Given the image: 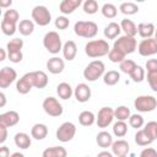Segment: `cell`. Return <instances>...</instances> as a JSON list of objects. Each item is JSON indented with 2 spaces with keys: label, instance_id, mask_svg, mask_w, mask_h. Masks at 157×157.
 <instances>
[{
  "label": "cell",
  "instance_id": "9c48e42d",
  "mask_svg": "<svg viewBox=\"0 0 157 157\" xmlns=\"http://www.w3.org/2000/svg\"><path fill=\"white\" fill-rule=\"evenodd\" d=\"M42 107H43V109H44V112L48 114V115H50V117H54V118H56V117H60L61 114H63V105L59 103V101L56 99V98H54V97H47V98H44V101H43V103H42Z\"/></svg>",
  "mask_w": 157,
  "mask_h": 157
},
{
  "label": "cell",
  "instance_id": "c3c4849f",
  "mask_svg": "<svg viewBox=\"0 0 157 157\" xmlns=\"http://www.w3.org/2000/svg\"><path fill=\"white\" fill-rule=\"evenodd\" d=\"M146 70L147 74L157 72V59H148L146 61Z\"/></svg>",
  "mask_w": 157,
  "mask_h": 157
},
{
  "label": "cell",
  "instance_id": "ba28073f",
  "mask_svg": "<svg viewBox=\"0 0 157 157\" xmlns=\"http://www.w3.org/2000/svg\"><path fill=\"white\" fill-rule=\"evenodd\" d=\"M76 134V126L71 121H65L63 123L58 129H56V139L60 142H69L74 139Z\"/></svg>",
  "mask_w": 157,
  "mask_h": 157
},
{
  "label": "cell",
  "instance_id": "be15d7a7",
  "mask_svg": "<svg viewBox=\"0 0 157 157\" xmlns=\"http://www.w3.org/2000/svg\"><path fill=\"white\" fill-rule=\"evenodd\" d=\"M86 157H88V156H86Z\"/></svg>",
  "mask_w": 157,
  "mask_h": 157
},
{
  "label": "cell",
  "instance_id": "603a6c76",
  "mask_svg": "<svg viewBox=\"0 0 157 157\" xmlns=\"http://www.w3.org/2000/svg\"><path fill=\"white\" fill-rule=\"evenodd\" d=\"M47 135H48V128L45 124L37 123L31 129V136L34 140H43L47 137Z\"/></svg>",
  "mask_w": 157,
  "mask_h": 157
},
{
  "label": "cell",
  "instance_id": "bcb514c9",
  "mask_svg": "<svg viewBox=\"0 0 157 157\" xmlns=\"http://www.w3.org/2000/svg\"><path fill=\"white\" fill-rule=\"evenodd\" d=\"M147 82L153 92H157V72L147 74Z\"/></svg>",
  "mask_w": 157,
  "mask_h": 157
},
{
  "label": "cell",
  "instance_id": "8fae6325",
  "mask_svg": "<svg viewBox=\"0 0 157 157\" xmlns=\"http://www.w3.org/2000/svg\"><path fill=\"white\" fill-rule=\"evenodd\" d=\"M139 54L142 56H151L157 54V40L155 38L142 39L137 45Z\"/></svg>",
  "mask_w": 157,
  "mask_h": 157
},
{
  "label": "cell",
  "instance_id": "d6986e66",
  "mask_svg": "<svg viewBox=\"0 0 157 157\" xmlns=\"http://www.w3.org/2000/svg\"><path fill=\"white\" fill-rule=\"evenodd\" d=\"M155 31H156V27L151 22H141L137 25V33L144 39L152 38V36L155 34Z\"/></svg>",
  "mask_w": 157,
  "mask_h": 157
},
{
  "label": "cell",
  "instance_id": "ab89813d",
  "mask_svg": "<svg viewBox=\"0 0 157 157\" xmlns=\"http://www.w3.org/2000/svg\"><path fill=\"white\" fill-rule=\"evenodd\" d=\"M0 26H1V31H2V33H4L5 36H13L15 32L17 31V26H18V25L2 20Z\"/></svg>",
  "mask_w": 157,
  "mask_h": 157
},
{
  "label": "cell",
  "instance_id": "1f68e13d",
  "mask_svg": "<svg viewBox=\"0 0 157 157\" xmlns=\"http://www.w3.org/2000/svg\"><path fill=\"white\" fill-rule=\"evenodd\" d=\"M120 80V74L117 70H109L103 75V82L107 86H114L119 82Z\"/></svg>",
  "mask_w": 157,
  "mask_h": 157
},
{
  "label": "cell",
  "instance_id": "5bb4252c",
  "mask_svg": "<svg viewBox=\"0 0 157 157\" xmlns=\"http://www.w3.org/2000/svg\"><path fill=\"white\" fill-rule=\"evenodd\" d=\"M74 96L77 102L86 103L91 98V88L86 83H78L74 90Z\"/></svg>",
  "mask_w": 157,
  "mask_h": 157
},
{
  "label": "cell",
  "instance_id": "ac0fdd59",
  "mask_svg": "<svg viewBox=\"0 0 157 157\" xmlns=\"http://www.w3.org/2000/svg\"><path fill=\"white\" fill-rule=\"evenodd\" d=\"M82 4L81 0H63L59 5V10L64 15H70L80 5Z\"/></svg>",
  "mask_w": 157,
  "mask_h": 157
},
{
  "label": "cell",
  "instance_id": "9a60e30c",
  "mask_svg": "<svg viewBox=\"0 0 157 157\" xmlns=\"http://www.w3.org/2000/svg\"><path fill=\"white\" fill-rule=\"evenodd\" d=\"M20 121V114L16 110H9L0 115V125L11 128L15 126Z\"/></svg>",
  "mask_w": 157,
  "mask_h": 157
},
{
  "label": "cell",
  "instance_id": "681fc988",
  "mask_svg": "<svg viewBox=\"0 0 157 157\" xmlns=\"http://www.w3.org/2000/svg\"><path fill=\"white\" fill-rule=\"evenodd\" d=\"M156 128H157V121H148L146 125H145V130L156 139Z\"/></svg>",
  "mask_w": 157,
  "mask_h": 157
},
{
  "label": "cell",
  "instance_id": "52a82bcc",
  "mask_svg": "<svg viewBox=\"0 0 157 157\" xmlns=\"http://www.w3.org/2000/svg\"><path fill=\"white\" fill-rule=\"evenodd\" d=\"M31 15H32L33 22L36 25H38V26H42V27L49 25L50 21H52V13H50V11L45 6H43V5L34 6Z\"/></svg>",
  "mask_w": 157,
  "mask_h": 157
},
{
  "label": "cell",
  "instance_id": "83f0119b",
  "mask_svg": "<svg viewBox=\"0 0 157 157\" xmlns=\"http://www.w3.org/2000/svg\"><path fill=\"white\" fill-rule=\"evenodd\" d=\"M13 141H15V145L22 150H27L32 142L29 135H27L26 132H17L13 137Z\"/></svg>",
  "mask_w": 157,
  "mask_h": 157
},
{
  "label": "cell",
  "instance_id": "d590c367",
  "mask_svg": "<svg viewBox=\"0 0 157 157\" xmlns=\"http://www.w3.org/2000/svg\"><path fill=\"white\" fill-rule=\"evenodd\" d=\"M128 132V125L125 121H120L118 120L117 123H114L113 125V134L117 137H124Z\"/></svg>",
  "mask_w": 157,
  "mask_h": 157
},
{
  "label": "cell",
  "instance_id": "ee69618b",
  "mask_svg": "<svg viewBox=\"0 0 157 157\" xmlns=\"http://www.w3.org/2000/svg\"><path fill=\"white\" fill-rule=\"evenodd\" d=\"M108 58H109V60H110L112 63H119V64L125 60V55H123L121 53H119V52L115 50L114 48L110 49V52H109V54H108Z\"/></svg>",
  "mask_w": 157,
  "mask_h": 157
},
{
  "label": "cell",
  "instance_id": "6125c7cd",
  "mask_svg": "<svg viewBox=\"0 0 157 157\" xmlns=\"http://www.w3.org/2000/svg\"><path fill=\"white\" fill-rule=\"evenodd\" d=\"M121 157H126V156H121Z\"/></svg>",
  "mask_w": 157,
  "mask_h": 157
},
{
  "label": "cell",
  "instance_id": "7bdbcfd3",
  "mask_svg": "<svg viewBox=\"0 0 157 157\" xmlns=\"http://www.w3.org/2000/svg\"><path fill=\"white\" fill-rule=\"evenodd\" d=\"M5 21H9V22H12V23H16L18 22L20 20V15L17 12V10H13V9H7L5 12H4V18Z\"/></svg>",
  "mask_w": 157,
  "mask_h": 157
},
{
  "label": "cell",
  "instance_id": "b9f144b4",
  "mask_svg": "<svg viewBox=\"0 0 157 157\" xmlns=\"http://www.w3.org/2000/svg\"><path fill=\"white\" fill-rule=\"evenodd\" d=\"M129 125L134 129L140 130V128L144 126V118L140 114H131L129 118Z\"/></svg>",
  "mask_w": 157,
  "mask_h": 157
},
{
  "label": "cell",
  "instance_id": "f1b7e54d",
  "mask_svg": "<svg viewBox=\"0 0 157 157\" xmlns=\"http://www.w3.org/2000/svg\"><path fill=\"white\" fill-rule=\"evenodd\" d=\"M56 93L61 99H69L74 94V90L67 82H61L56 86Z\"/></svg>",
  "mask_w": 157,
  "mask_h": 157
},
{
  "label": "cell",
  "instance_id": "680465c9",
  "mask_svg": "<svg viewBox=\"0 0 157 157\" xmlns=\"http://www.w3.org/2000/svg\"><path fill=\"white\" fill-rule=\"evenodd\" d=\"M10 157H25V155H23V153H21V152H13Z\"/></svg>",
  "mask_w": 157,
  "mask_h": 157
},
{
  "label": "cell",
  "instance_id": "cb8c5ba5",
  "mask_svg": "<svg viewBox=\"0 0 157 157\" xmlns=\"http://www.w3.org/2000/svg\"><path fill=\"white\" fill-rule=\"evenodd\" d=\"M96 142H97V145L99 146V147H102V148H108V147H112V145H113V137H112V135L108 132V131H101V132H98L97 134V136H96Z\"/></svg>",
  "mask_w": 157,
  "mask_h": 157
},
{
  "label": "cell",
  "instance_id": "8d00e7d4",
  "mask_svg": "<svg viewBox=\"0 0 157 157\" xmlns=\"http://www.w3.org/2000/svg\"><path fill=\"white\" fill-rule=\"evenodd\" d=\"M22 48H23V40L20 39V38H13L10 42H7V44H6L7 53H11V52H22Z\"/></svg>",
  "mask_w": 157,
  "mask_h": 157
},
{
  "label": "cell",
  "instance_id": "d6a6232c",
  "mask_svg": "<svg viewBox=\"0 0 157 157\" xmlns=\"http://www.w3.org/2000/svg\"><path fill=\"white\" fill-rule=\"evenodd\" d=\"M119 10H120L121 13L130 16V15H135V13L139 12V6L135 2H131V1H129V2H121L120 6H119Z\"/></svg>",
  "mask_w": 157,
  "mask_h": 157
},
{
  "label": "cell",
  "instance_id": "3957f363",
  "mask_svg": "<svg viewBox=\"0 0 157 157\" xmlns=\"http://www.w3.org/2000/svg\"><path fill=\"white\" fill-rule=\"evenodd\" d=\"M113 48L126 56L128 54H131V53H134L136 50L137 42H136L135 37H129V36L124 34V36H120L118 39L114 40Z\"/></svg>",
  "mask_w": 157,
  "mask_h": 157
},
{
  "label": "cell",
  "instance_id": "f907efd6",
  "mask_svg": "<svg viewBox=\"0 0 157 157\" xmlns=\"http://www.w3.org/2000/svg\"><path fill=\"white\" fill-rule=\"evenodd\" d=\"M140 157H157V151L152 147H146L141 151Z\"/></svg>",
  "mask_w": 157,
  "mask_h": 157
},
{
  "label": "cell",
  "instance_id": "836d02e7",
  "mask_svg": "<svg viewBox=\"0 0 157 157\" xmlns=\"http://www.w3.org/2000/svg\"><path fill=\"white\" fill-rule=\"evenodd\" d=\"M130 115H131L130 109H129L126 105H119V107L114 110V117L117 118V120H120V121L129 120Z\"/></svg>",
  "mask_w": 157,
  "mask_h": 157
},
{
  "label": "cell",
  "instance_id": "9f6ffc18",
  "mask_svg": "<svg viewBox=\"0 0 157 157\" xmlns=\"http://www.w3.org/2000/svg\"><path fill=\"white\" fill-rule=\"evenodd\" d=\"M0 107L2 108L4 105H5V103H6V96H5V93L4 92H0Z\"/></svg>",
  "mask_w": 157,
  "mask_h": 157
},
{
  "label": "cell",
  "instance_id": "7a4b0ae2",
  "mask_svg": "<svg viewBox=\"0 0 157 157\" xmlns=\"http://www.w3.org/2000/svg\"><path fill=\"white\" fill-rule=\"evenodd\" d=\"M74 32L76 36L82 38H94L98 33V26L93 21H78L74 26Z\"/></svg>",
  "mask_w": 157,
  "mask_h": 157
},
{
  "label": "cell",
  "instance_id": "4316f807",
  "mask_svg": "<svg viewBox=\"0 0 157 157\" xmlns=\"http://www.w3.org/2000/svg\"><path fill=\"white\" fill-rule=\"evenodd\" d=\"M121 32V28H120V25H118L117 22H110L105 26L103 33H104V37L107 39H114L117 38Z\"/></svg>",
  "mask_w": 157,
  "mask_h": 157
},
{
  "label": "cell",
  "instance_id": "db71d44e",
  "mask_svg": "<svg viewBox=\"0 0 157 157\" xmlns=\"http://www.w3.org/2000/svg\"><path fill=\"white\" fill-rule=\"evenodd\" d=\"M97 157H113V153L112 152H108V151H102L97 155Z\"/></svg>",
  "mask_w": 157,
  "mask_h": 157
},
{
  "label": "cell",
  "instance_id": "60d3db41",
  "mask_svg": "<svg viewBox=\"0 0 157 157\" xmlns=\"http://www.w3.org/2000/svg\"><path fill=\"white\" fill-rule=\"evenodd\" d=\"M134 82H142L145 80V69L140 65L135 67V70L129 75Z\"/></svg>",
  "mask_w": 157,
  "mask_h": 157
},
{
  "label": "cell",
  "instance_id": "94428289",
  "mask_svg": "<svg viewBox=\"0 0 157 157\" xmlns=\"http://www.w3.org/2000/svg\"><path fill=\"white\" fill-rule=\"evenodd\" d=\"M156 139H157V128H156Z\"/></svg>",
  "mask_w": 157,
  "mask_h": 157
},
{
  "label": "cell",
  "instance_id": "e575fe53",
  "mask_svg": "<svg viewBox=\"0 0 157 157\" xmlns=\"http://www.w3.org/2000/svg\"><path fill=\"white\" fill-rule=\"evenodd\" d=\"M101 11H102V15H103L105 18H114V17L117 16V13H118L117 6L113 5V4H110V2H105V4L102 6Z\"/></svg>",
  "mask_w": 157,
  "mask_h": 157
},
{
  "label": "cell",
  "instance_id": "f546056e",
  "mask_svg": "<svg viewBox=\"0 0 157 157\" xmlns=\"http://www.w3.org/2000/svg\"><path fill=\"white\" fill-rule=\"evenodd\" d=\"M17 29L22 36H31L34 31V22L32 20H22L18 22Z\"/></svg>",
  "mask_w": 157,
  "mask_h": 157
},
{
  "label": "cell",
  "instance_id": "277c9868",
  "mask_svg": "<svg viewBox=\"0 0 157 157\" xmlns=\"http://www.w3.org/2000/svg\"><path fill=\"white\" fill-rule=\"evenodd\" d=\"M105 66H104V63L102 60H93L91 61L83 70V77L90 81V82H93L96 80H98L99 77H102L105 72Z\"/></svg>",
  "mask_w": 157,
  "mask_h": 157
},
{
  "label": "cell",
  "instance_id": "484cf974",
  "mask_svg": "<svg viewBox=\"0 0 157 157\" xmlns=\"http://www.w3.org/2000/svg\"><path fill=\"white\" fill-rule=\"evenodd\" d=\"M120 28L121 31H124L125 36L129 37H135L137 34V26L129 18H123L120 22Z\"/></svg>",
  "mask_w": 157,
  "mask_h": 157
},
{
  "label": "cell",
  "instance_id": "91938a15",
  "mask_svg": "<svg viewBox=\"0 0 157 157\" xmlns=\"http://www.w3.org/2000/svg\"><path fill=\"white\" fill-rule=\"evenodd\" d=\"M155 39L157 40V28H156V31H155Z\"/></svg>",
  "mask_w": 157,
  "mask_h": 157
},
{
  "label": "cell",
  "instance_id": "6da1fadb",
  "mask_svg": "<svg viewBox=\"0 0 157 157\" xmlns=\"http://www.w3.org/2000/svg\"><path fill=\"white\" fill-rule=\"evenodd\" d=\"M110 52L109 44L104 39H94L90 40L85 45V53L90 58H101L104 55H108Z\"/></svg>",
  "mask_w": 157,
  "mask_h": 157
},
{
  "label": "cell",
  "instance_id": "44dd1931",
  "mask_svg": "<svg viewBox=\"0 0 157 157\" xmlns=\"http://www.w3.org/2000/svg\"><path fill=\"white\" fill-rule=\"evenodd\" d=\"M155 137L151 136L145 129H140L137 130V132L135 134V142L139 145V146H147V145H151L153 142Z\"/></svg>",
  "mask_w": 157,
  "mask_h": 157
},
{
  "label": "cell",
  "instance_id": "d4e9b609",
  "mask_svg": "<svg viewBox=\"0 0 157 157\" xmlns=\"http://www.w3.org/2000/svg\"><path fill=\"white\" fill-rule=\"evenodd\" d=\"M66 156H67V151L63 146L48 147L42 153V157H66Z\"/></svg>",
  "mask_w": 157,
  "mask_h": 157
},
{
  "label": "cell",
  "instance_id": "f35d334b",
  "mask_svg": "<svg viewBox=\"0 0 157 157\" xmlns=\"http://www.w3.org/2000/svg\"><path fill=\"white\" fill-rule=\"evenodd\" d=\"M82 9H83V12L85 13H88V15H94L99 6H98V2L96 0H86L83 4H82Z\"/></svg>",
  "mask_w": 157,
  "mask_h": 157
},
{
  "label": "cell",
  "instance_id": "11a10c76",
  "mask_svg": "<svg viewBox=\"0 0 157 157\" xmlns=\"http://www.w3.org/2000/svg\"><path fill=\"white\" fill-rule=\"evenodd\" d=\"M11 4H12V1L11 0H6V1H0V7H9L10 9V6H11Z\"/></svg>",
  "mask_w": 157,
  "mask_h": 157
},
{
  "label": "cell",
  "instance_id": "8992f818",
  "mask_svg": "<svg viewBox=\"0 0 157 157\" xmlns=\"http://www.w3.org/2000/svg\"><path fill=\"white\" fill-rule=\"evenodd\" d=\"M134 107L136 108V110L141 113H148L157 108V99L153 96H148V94L139 96L134 101Z\"/></svg>",
  "mask_w": 157,
  "mask_h": 157
},
{
  "label": "cell",
  "instance_id": "4fadbf2b",
  "mask_svg": "<svg viewBox=\"0 0 157 157\" xmlns=\"http://www.w3.org/2000/svg\"><path fill=\"white\" fill-rule=\"evenodd\" d=\"M33 87H34V83H33V75H32V72L25 74L16 82V90L21 94H27Z\"/></svg>",
  "mask_w": 157,
  "mask_h": 157
},
{
  "label": "cell",
  "instance_id": "7c38bea8",
  "mask_svg": "<svg viewBox=\"0 0 157 157\" xmlns=\"http://www.w3.org/2000/svg\"><path fill=\"white\" fill-rule=\"evenodd\" d=\"M17 78V72L15 69L10 66H4L0 70V87L7 88L12 82H15Z\"/></svg>",
  "mask_w": 157,
  "mask_h": 157
},
{
  "label": "cell",
  "instance_id": "e0dca14e",
  "mask_svg": "<svg viewBox=\"0 0 157 157\" xmlns=\"http://www.w3.org/2000/svg\"><path fill=\"white\" fill-rule=\"evenodd\" d=\"M130 151V146L129 142L125 140H117L113 142L112 145V153L117 157H121V156H126Z\"/></svg>",
  "mask_w": 157,
  "mask_h": 157
},
{
  "label": "cell",
  "instance_id": "816d5d0a",
  "mask_svg": "<svg viewBox=\"0 0 157 157\" xmlns=\"http://www.w3.org/2000/svg\"><path fill=\"white\" fill-rule=\"evenodd\" d=\"M7 139V128L0 125V144L2 145Z\"/></svg>",
  "mask_w": 157,
  "mask_h": 157
},
{
  "label": "cell",
  "instance_id": "ffe728a7",
  "mask_svg": "<svg viewBox=\"0 0 157 157\" xmlns=\"http://www.w3.org/2000/svg\"><path fill=\"white\" fill-rule=\"evenodd\" d=\"M77 54V45L74 40H67L64 43L63 45V55H64V59L67 60V61H71L75 59Z\"/></svg>",
  "mask_w": 157,
  "mask_h": 157
},
{
  "label": "cell",
  "instance_id": "74e56055",
  "mask_svg": "<svg viewBox=\"0 0 157 157\" xmlns=\"http://www.w3.org/2000/svg\"><path fill=\"white\" fill-rule=\"evenodd\" d=\"M136 66H137V64H136L134 60H131V59H125L124 61H121V63L119 64L120 71L124 72V74H128V75H130V74L135 70Z\"/></svg>",
  "mask_w": 157,
  "mask_h": 157
},
{
  "label": "cell",
  "instance_id": "5b68a950",
  "mask_svg": "<svg viewBox=\"0 0 157 157\" xmlns=\"http://www.w3.org/2000/svg\"><path fill=\"white\" fill-rule=\"evenodd\" d=\"M43 45L52 54H58L60 50H63L61 38L59 33L55 31H50L45 33V36L43 37Z\"/></svg>",
  "mask_w": 157,
  "mask_h": 157
},
{
  "label": "cell",
  "instance_id": "30bf717a",
  "mask_svg": "<svg viewBox=\"0 0 157 157\" xmlns=\"http://www.w3.org/2000/svg\"><path fill=\"white\" fill-rule=\"evenodd\" d=\"M114 109L110 107H102L98 110V114L96 117V124L98 125V128H107L108 125L112 124L113 119H114Z\"/></svg>",
  "mask_w": 157,
  "mask_h": 157
},
{
  "label": "cell",
  "instance_id": "f6af8a7d",
  "mask_svg": "<svg viewBox=\"0 0 157 157\" xmlns=\"http://www.w3.org/2000/svg\"><path fill=\"white\" fill-rule=\"evenodd\" d=\"M54 25H55V27H56L58 29H66V28L69 27V25H70V21H69V18L65 17V16H58V17L55 18Z\"/></svg>",
  "mask_w": 157,
  "mask_h": 157
},
{
  "label": "cell",
  "instance_id": "2e32d148",
  "mask_svg": "<svg viewBox=\"0 0 157 157\" xmlns=\"http://www.w3.org/2000/svg\"><path fill=\"white\" fill-rule=\"evenodd\" d=\"M47 69L50 74L56 75V74H61L65 69V63L63 59L58 58V56H53L47 61Z\"/></svg>",
  "mask_w": 157,
  "mask_h": 157
},
{
  "label": "cell",
  "instance_id": "7dc6e473",
  "mask_svg": "<svg viewBox=\"0 0 157 157\" xmlns=\"http://www.w3.org/2000/svg\"><path fill=\"white\" fill-rule=\"evenodd\" d=\"M7 58L11 63L17 64L23 59V54L22 52H11V53H7Z\"/></svg>",
  "mask_w": 157,
  "mask_h": 157
},
{
  "label": "cell",
  "instance_id": "7402d4cb",
  "mask_svg": "<svg viewBox=\"0 0 157 157\" xmlns=\"http://www.w3.org/2000/svg\"><path fill=\"white\" fill-rule=\"evenodd\" d=\"M32 75H33V83H34V87L36 88H44L48 82H49V78H48V75L42 71V70H38V71H32Z\"/></svg>",
  "mask_w": 157,
  "mask_h": 157
},
{
  "label": "cell",
  "instance_id": "6f0895ef",
  "mask_svg": "<svg viewBox=\"0 0 157 157\" xmlns=\"http://www.w3.org/2000/svg\"><path fill=\"white\" fill-rule=\"evenodd\" d=\"M6 59V49L0 48V61H4Z\"/></svg>",
  "mask_w": 157,
  "mask_h": 157
},
{
  "label": "cell",
  "instance_id": "f5cc1de1",
  "mask_svg": "<svg viewBox=\"0 0 157 157\" xmlns=\"http://www.w3.org/2000/svg\"><path fill=\"white\" fill-rule=\"evenodd\" d=\"M0 157H10V150H9V147H6L4 145L0 147Z\"/></svg>",
  "mask_w": 157,
  "mask_h": 157
},
{
  "label": "cell",
  "instance_id": "4dcf8cb0",
  "mask_svg": "<svg viewBox=\"0 0 157 157\" xmlns=\"http://www.w3.org/2000/svg\"><path fill=\"white\" fill-rule=\"evenodd\" d=\"M78 123L82 126H91L96 123V115L90 110H83L78 114Z\"/></svg>",
  "mask_w": 157,
  "mask_h": 157
}]
</instances>
